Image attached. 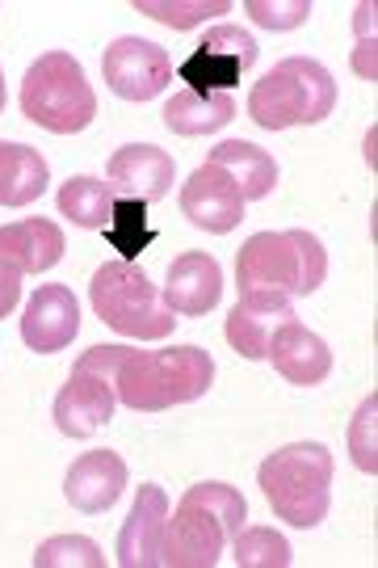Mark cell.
<instances>
[{"label": "cell", "instance_id": "obj_1", "mask_svg": "<svg viewBox=\"0 0 378 568\" xmlns=\"http://www.w3.org/2000/svg\"><path fill=\"white\" fill-rule=\"evenodd\" d=\"M215 384V358L198 345H168V349H122L114 366V396L135 413L202 400Z\"/></svg>", "mask_w": 378, "mask_h": 568}, {"label": "cell", "instance_id": "obj_2", "mask_svg": "<svg viewBox=\"0 0 378 568\" xmlns=\"http://www.w3.org/2000/svg\"><path fill=\"white\" fill-rule=\"evenodd\" d=\"M244 523H248V501L239 488L219 485V480L185 488L164 530V568L219 565Z\"/></svg>", "mask_w": 378, "mask_h": 568}, {"label": "cell", "instance_id": "obj_3", "mask_svg": "<svg viewBox=\"0 0 378 568\" xmlns=\"http://www.w3.org/2000/svg\"><path fill=\"white\" fill-rule=\"evenodd\" d=\"M324 274H328V253L303 227H290V232H257L236 257L239 295L269 291V295L295 300V295L319 291Z\"/></svg>", "mask_w": 378, "mask_h": 568}, {"label": "cell", "instance_id": "obj_4", "mask_svg": "<svg viewBox=\"0 0 378 568\" xmlns=\"http://www.w3.org/2000/svg\"><path fill=\"white\" fill-rule=\"evenodd\" d=\"M257 480L282 523L311 530L333 506V450L324 443H290L260 464Z\"/></svg>", "mask_w": 378, "mask_h": 568}, {"label": "cell", "instance_id": "obj_5", "mask_svg": "<svg viewBox=\"0 0 378 568\" xmlns=\"http://www.w3.org/2000/svg\"><path fill=\"white\" fill-rule=\"evenodd\" d=\"M337 110V81L333 72L316 60L274 63L248 93V119L265 131H286V126H316Z\"/></svg>", "mask_w": 378, "mask_h": 568}, {"label": "cell", "instance_id": "obj_6", "mask_svg": "<svg viewBox=\"0 0 378 568\" xmlns=\"http://www.w3.org/2000/svg\"><path fill=\"white\" fill-rule=\"evenodd\" d=\"M21 114L51 135H76L98 119V93L84 81V68L68 51H47L25 68Z\"/></svg>", "mask_w": 378, "mask_h": 568}, {"label": "cell", "instance_id": "obj_7", "mask_svg": "<svg viewBox=\"0 0 378 568\" xmlns=\"http://www.w3.org/2000/svg\"><path fill=\"white\" fill-rule=\"evenodd\" d=\"M89 300L105 325L135 342H160L177 328L173 307L160 300V286H152V278L135 262L101 265L89 286Z\"/></svg>", "mask_w": 378, "mask_h": 568}, {"label": "cell", "instance_id": "obj_8", "mask_svg": "<svg viewBox=\"0 0 378 568\" xmlns=\"http://www.w3.org/2000/svg\"><path fill=\"white\" fill-rule=\"evenodd\" d=\"M126 345H93L84 349L55 396V426L68 438H93L98 429L114 422V366Z\"/></svg>", "mask_w": 378, "mask_h": 568}, {"label": "cell", "instance_id": "obj_9", "mask_svg": "<svg viewBox=\"0 0 378 568\" xmlns=\"http://www.w3.org/2000/svg\"><path fill=\"white\" fill-rule=\"evenodd\" d=\"M253 63H257V39L244 26H211L198 51L181 63V77L194 93H232Z\"/></svg>", "mask_w": 378, "mask_h": 568}, {"label": "cell", "instance_id": "obj_10", "mask_svg": "<svg viewBox=\"0 0 378 568\" xmlns=\"http://www.w3.org/2000/svg\"><path fill=\"white\" fill-rule=\"evenodd\" d=\"M105 84L119 93L122 102H152L173 81V60L168 51L147 39H114L105 51Z\"/></svg>", "mask_w": 378, "mask_h": 568}, {"label": "cell", "instance_id": "obj_11", "mask_svg": "<svg viewBox=\"0 0 378 568\" xmlns=\"http://www.w3.org/2000/svg\"><path fill=\"white\" fill-rule=\"evenodd\" d=\"M181 215L202 232L223 236L244 224V199L219 164H202L190 173V182L181 185Z\"/></svg>", "mask_w": 378, "mask_h": 568}, {"label": "cell", "instance_id": "obj_12", "mask_svg": "<svg viewBox=\"0 0 378 568\" xmlns=\"http://www.w3.org/2000/svg\"><path fill=\"white\" fill-rule=\"evenodd\" d=\"M286 321H295V307L286 295H269V291H248V295H239V304L232 307V316H227V342L236 349L239 358H248V363H265L269 358V342H274V333H278Z\"/></svg>", "mask_w": 378, "mask_h": 568}, {"label": "cell", "instance_id": "obj_13", "mask_svg": "<svg viewBox=\"0 0 378 568\" xmlns=\"http://www.w3.org/2000/svg\"><path fill=\"white\" fill-rule=\"evenodd\" d=\"M164 530H168V497L160 485H143L119 535L122 568H164Z\"/></svg>", "mask_w": 378, "mask_h": 568}, {"label": "cell", "instance_id": "obj_14", "mask_svg": "<svg viewBox=\"0 0 378 568\" xmlns=\"http://www.w3.org/2000/svg\"><path fill=\"white\" fill-rule=\"evenodd\" d=\"M80 333V304L63 283L39 286L21 316V342L34 354H60Z\"/></svg>", "mask_w": 378, "mask_h": 568}, {"label": "cell", "instance_id": "obj_15", "mask_svg": "<svg viewBox=\"0 0 378 568\" xmlns=\"http://www.w3.org/2000/svg\"><path fill=\"white\" fill-rule=\"evenodd\" d=\"M173 182H177V164L156 143H126L110 156V185L119 190V199H135L143 206L160 203Z\"/></svg>", "mask_w": 378, "mask_h": 568}, {"label": "cell", "instance_id": "obj_16", "mask_svg": "<svg viewBox=\"0 0 378 568\" xmlns=\"http://www.w3.org/2000/svg\"><path fill=\"white\" fill-rule=\"evenodd\" d=\"M122 488H126V464L114 450H89L63 476L68 506L80 514H105L122 497Z\"/></svg>", "mask_w": 378, "mask_h": 568}, {"label": "cell", "instance_id": "obj_17", "mask_svg": "<svg viewBox=\"0 0 378 568\" xmlns=\"http://www.w3.org/2000/svg\"><path fill=\"white\" fill-rule=\"evenodd\" d=\"M269 363H274V371H278L282 379H290V384L299 387H316L333 371V349L307 325L286 321L274 333V342H269Z\"/></svg>", "mask_w": 378, "mask_h": 568}, {"label": "cell", "instance_id": "obj_18", "mask_svg": "<svg viewBox=\"0 0 378 568\" xmlns=\"http://www.w3.org/2000/svg\"><path fill=\"white\" fill-rule=\"evenodd\" d=\"M223 295V270L211 253H181L168 265V283L160 291V300L181 312V316H206Z\"/></svg>", "mask_w": 378, "mask_h": 568}, {"label": "cell", "instance_id": "obj_19", "mask_svg": "<svg viewBox=\"0 0 378 568\" xmlns=\"http://www.w3.org/2000/svg\"><path fill=\"white\" fill-rule=\"evenodd\" d=\"M63 257V232L51 220H21L0 227V262L18 274H42Z\"/></svg>", "mask_w": 378, "mask_h": 568}, {"label": "cell", "instance_id": "obj_20", "mask_svg": "<svg viewBox=\"0 0 378 568\" xmlns=\"http://www.w3.org/2000/svg\"><path fill=\"white\" fill-rule=\"evenodd\" d=\"M206 164H219L223 173L236 182L239 199L244 203H257V199H269L274 194V185H278V161L257 148V143L248 140H227L219 143L215 152H211V161Z\"/></svg>", "mask_w": 378, "mask_h": 568}, {"label": "cell", "instance_id": "obj_21", "mask_svg": "<svg viewBox=\"0 0 378 568\" xmlns=\"http://www.w3.org/2000/svg\"><path fill=\"white\" fill-rule=\"evenodd\" d=\"M232 114H236L232 93H194V89H185V93L168 98V105H164V126L185 135V140H194V135L223 131L232 122Z\"/></svg>", "mask_w": 378, "mask_h": 568}, {"label": "cell", "instance_id": "obj_22", "mask_svg": "<svg viewBox=\"0 0 378 568\" xmlns=\"http://www.w3.org/2000/svg\"><path fill=\"white\" fill-rule=\"evenodd\" d=\"M51 182V169L42 161L39 148L0 140V206L34 203Z\"/></svg>", "mask_w": 378, "mask_h": 568}, {"label": "cell", "instance_id": "obj_23", "mask_svg": "<svg viewBox=\"0 0 378 568\" xmlns=\"http://www.w3.org/2000/svg\"><path fill=\"white\" fill-rule=\"evenodd\" d=\"M60 211L68 224L76 227H93V232H105L110 227V215H114V203H119V190L101 178H68L60 185Z\"/></svg>", "mask_w": 378, "mask_h": 568}, {"label": "cell", "instance_id": "obj_24", "mask_svg": "<svg viewBox=\"0 0 378 568\" xmlns=\"http://www.w3.org/2000/svg\"><path fill=\"white\" fill-rule=\"evenodd\" d=\"M227 551H232V565L236 568H290L295 565V551L286 544V535L269 527H239L236 539L227 544Z\"/></svg>", "mask_w": 378, "mask_h": 568}, {"label": "cell", "instance_id": "obj_25", "mask_svg": "<svg viewBox=\"0 0 378 568\" xmlns=\"http://www.w3.org/2000/svg\"><path fill=\"white\" fill-rule=\"evenodd\" d=\"M105 241L119 248L122 262H135L143 248L156 241V227L147 224V206L135 203V199H119L110 227H105Z\"/></svg>", "mask_w": 378, "mask_h": 568}, {"label": "cell", "instance_id": "obj_26", "mask_svg": "<svg viewBox=\"0 0 378 568\" xmlns=\"http://www.w3.org/2000/svg\"><path fill=\"white\" fill-rule=\"evenodd\" d=\"M135 13L164 21L173 30H194L206 18H227L232 4L227 0H135Z\"/></svg>", "mask_w": 378, "mask_h": 568}, {"label": "cell", "instance_id": "obj_27", "mask_svg": "<svg viewBox=\"0 0 378 568\" xmlns=\"http://www.w3.org/2000/svg\"><path fill=\"white\" fill-rule=\"evenodd\" d=\"M34 568H105V551L84 535H55L34 551Z\"/></svg>", "mask_w": 378, "mask_h": 568}, {"label": "cell", "instance_id": "obj_28", "mask_svg": "<svg viewBox=\"0 0 378 568\" xmlns=\"http://www.w3.org/2000/svg\"><path fill=\"white\" fill-rule=\"evenodd\" d=\"M375 417H378V396L370 392L366 400H361L358 417H354V426H349V455H354V464L361 471H378V443H375Z\"/></svg>", "mask_w": 378, "mask_h": 568}, {"label": "cell", "instance_id": "obj_29", "mask_svg": "<svg viewBox=\"0 0 378 568\" xmlns=\"http://www.w3.org/2000/svg\"><path fill=\"white\" fill-rule=\"evenodd\" d=\"M244 9L265 30H299L311 18V4L307 0H248Z\"/></svg>", "mask_w": 378, "mask_h": 568}, {"label": "cell", "instance_id": "obj_30", "mask_svg": "<svg viewBox=\"0 0 378 568\" xmlns=\"http://www.w3.org/2000/svg\"><path fill=\"white\" fill-rule=\"evenodd\" d=\"M21 300V274L9 262H0V316H9Z\"/></svg>", "mask_w": 378, "mask_h": 568}, {"label": "cell", "instance_id": "obj_31", "mask_svg": "<svg viewBox=\"0 0 378 568\" xmlns=\"http://www.w3.org/2000/svg\"><path fill=\"white\" fill-rule=\"evenodd\" d=\"M0 110H4V72H0Z\"/></svg>", "mask_w": 378, "mask_h": 568}]
</instances>
